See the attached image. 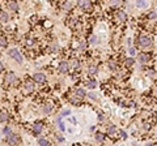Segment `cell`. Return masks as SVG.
Masks as SVG:
<instances>
[{
    "label": "cell",
    "mask_w": 157,
    "mask_h": 146,
    "mask_svg": "<svg viewBox=\"0 0 157 146\" xmlns=\"http://www.w3.org/2000/svg\"><path fill=\"white\" fill-rule=\"evenodd\" d=\"M104 134H101V133H97V134H96V139H97V141H100V142H102L104 141Z\"/></svg>",
    "instance_id": "7402d4cb"
},
{
    "label": "cell",
    "mask_w": 157,
    "mask_h": 146,
    "mask_svg": "<svg viewBox=\"0 0 157 146\" xmlns=\"http://www.w3.org/2000/svg\"><path fill=\"white\" fill-rule=\"evenodd\" d=\"M139 61H140L142 64L148 63V61H149V56H148L147 54H140V55H139Z\"/></svg>",
    "instance_id": "8fae6325"
},
{
    "label": "cell",
    "mask_w": 157,
    "mask_h": 146,
    "mask_svg": "<svg viewBox=\"0 0 157 146\" xmlns=\"http://www.w3.org/2000/svg\"><path fill=\"white\" fill-rule=\"evenodd\" d=\"M25 44H28V46H31V44H33V39H28L26 42H25Z\"/></svg>",
    "instance_id": "836d02e7"
},
{
    "label": "cell",
    "mask_w": 157,
    "mask_h": 146,
    "mask_svg": "<svg viewBox=\"0 0 157 146\" xmlns=\"http://www.w3.org/2000/svg\"><path fill=\"white\" fill-rule=\"evenodd\" d=\"M33 90H34V83L28 80L26 82L24 83V93L25 94H30V93H33Z\"/></svg>",
    "instance_id": "3957f363"
},
{
    "label": "cell",
    "mask_w": 157,
    "mask_h": 146,
    "mask_svg": "<svg viewBox=\"0 0 157 146\" xmlns=\"http://www.w3.org/2000/svg\"><path fill=\"white\" fill-rule=\"evenodd\" d=\"M117 132V128H115L114 125H111V126H109V133L110 134H114V133Z\"/></svg>",
    "instance_id": "cb8c5ba5"
},
{
    "label": "cell",
    "mask_w": 157,
    "mask_h": 146,
    "mask_svg": "<svg viewBox=\"0 0 157 146\" xmlns=\"http://www.w3.org/2000/svg\"><path fill=\"white\" fill-rule=\"evenodd\" d=\"M0 120H1V123H5L8 120V112L7 111H1V113H0Z\"/></svg>",
    "instance_id": "4fadbf2b"
},
{
    "label": "cell",
    "mask_w": 157,
    "mask_h": 146,
    "mask_svg": "<svg viewBox=\"0 0 157 146\" xmlns=\"http://www.w3.org/2000/svg\"><path fill=\"white\" fill-rule=\"evenodd\" d=\"M5 46H7V39H5L4 37H1V47L4 48Z\"/></svg>",
    "instance_id": "f546056e"
},
{
    "label": "cell",
    "mask_w": 157,
    "mask_h": 146,
    "mask_svg": "<svg viewBox=\"0 0 157 146\" xmlns=\"http://www.w3.org/2000/svg\"><path fill=\"white\" fill-rule=\"evenodd\" d=\"M67 115H69V110H64L62 112V116H67Z\"/></svg>",
    "instance_id": "d6a6232c"
},
{
    "label": "cell",
    "mask_w": 157,
    "mask_h": 146,
    "mask_svg": "<svg viewBox=\"0 0 157 146\" xmlns=\"http://www.w3.org/2000/svg\"><path fill=\"white\" fill-rule=\"evenodd\" d=\"M75 95H76V97H79V98L81 99V98H84L85 91H84L82 89H76V90H75Z\"/></svg>",
    "instance_id": "7c38bea8"
},
{
    "label": "cell",
    "mask_w": 157,
    "mask_h": 146,
    "mask_svg": "<svg viewBox=\"0 0 157 146\" xmlns=\"http://www.w3.org/2000/svg\"><path fill=\"white\" fill-rule=\"evenodd\" d=\"M59 128H60V131H64L66 129V126H64V124L62 123V116L59 118Z\"/></svg>",
    "instance_id": "484cf974"
},
{
    "label": "cell",
    "mask_w": 157,
    "mask_h": 146,
    "mask_svg": "<svg viewBox=\"0 0 157 146\" xmlns=\"http://www.w3.org/2000/svg\"><path fill=\"white\" fill-rule=\"evenodd\" d=\"M134 61H135V60H134V59H132V57H128V59H127V60H126V65H127V67H132V64H134Z\"/></svg>",
    "instance_id": "ffe728a7"
},
{
    "label": "cell",
    "mask_w": 157,
    "mask_h": 146,
    "mask_svg": "<svg viewBox=\"0 0 157 146\" xmlns=\"http://www.w3.org/2000/svg\"><path fill=\"white\" fill-rule=\"evenodd\" d=\"M136 5L137 7H147L148 3H147L145 0H136Z\"/></svg>",
    "instance_id": "9a60e30c"
},
{
    "label": "cell",
    "mask_w": 157,
    "mask_h": 146,
    "mask_svg": "<svg viewBox=\"0 0 157 146\" xmlns=\"http://www.w3.org/2000/svg\"><path fill=\"white\" fill-rule=\"evenodd\" d=\"M42 131H43V124L42 123H36V124L33 125V132L36 133V134H39Z\"/></svg>",
    "instance_id": "52a82bcc"
},
{
    "label": "cell",
    "mask_w": 157,
    "mask_h": 146,
    "mask_svg": "<svg viewBox=\"0 0 157 146\" xmlns=\"http://www.w3.org/2000/svg\"><path fill=\"white\" fill-rule=\"evenodd\" d=\"M89 73H90V74H96V73H97V68H96V67H89Z\"/></svg>",
    "instance_id": "d4e9b609"
},
{
    "label": "cell",
    "mask_w": 157,
    "mask_h": 146,
    "mask_svg": "<svg viewBox=\"0 0 157 146\" xmlns=\"http://www.w3.org/2000/svg\"><path fill=\"white\" fill-rule=\"evenodd\" d=\"M9 55H11L12 57L16 60V61H18V63H22V56H21V54L18 52L16 48H13V50H11L9 51Z\"/></svg>",
    "instance_id": "277c9868"
},
{
    "label": "cell",
    "mask_w": 157,
    "mask_h": 146,
    "mask_svg": "<svg viewBox=\"0 0 157 146\" xmlns=\"http://www.w3.org/2000/svg\"><path fill=\"white\" fill-rule=\"evenodd\" d=\"M11 133H12V132H11V129H9L8 126H5V128H3V134H4V136H7V137H8V136L11 134Z\"/></svg>",
    "instance_id": "ac0fdd59"
},
{
    "label": "cell",
    "mask_w": 157,
    "mask_h": 146,
    "mask_svg": "<svg viewBox=\"0 0 157 146\" xmlns=\"http://www.w3.org/2000/svg\"><path fill=\"white\" fill-rule=\"evenodd\" d=\"M34 81L36 82H39V83H43L45 81H46V76L45 74H42V73H37V74H34Z\"/></svg>",
    "instance_id": "8992f818"
},
{
    "label": "cell",
    "mask_w": 157,
    "mask_h": 146,
    "mask_svg": "<svg viewBox=\"0 0 157 146\" xmlns=\"http://www.w3.org/2000/svg\"><path fill=\"white\" fill-rule=\"evenodd\" d=\"M96 86H97L96 81H89V82H88V87H89V89H94Z\"/></svg>",
    "instance_id": "44dd1931"
},
{
    "label": "cell",
    "mask_w": 157,
    "mask_h": 146,
    "mask_svg": "<svg viewBox=\"0 0 157 146\" xmlns=\"http://www.w3.org/2000/svg\"><path fill=\"white\" fill-rule=\"evenodd\" d=\"M120 136H122V138H123V139H126V138H127V134H126V132H123V131L120 132Z\"/></svg>",
    "instance_id": "e575fe53"
},
{
    "label": "cell",
    "mask_w": 157,
    "mask_h": 146,
    "mask_svg": "<svg viewBox=\"0 0 157 146\" xmlns=\"http://www.w3.org/2000/svg\"><path fill=\"white\" fill-rule=\"evenodd\" d=\"M38 144L42 145V146H46V145H49V141L45 139V138H39V139H38Z\"/></svg>",
    "instance_id": "d6986e66"
},
{
    "label": "cell",
    "mask_w": 157,
    "mask_h": 146,
    "mask_svg": "<svg viewBox=\"0 0 157 146\" xmlns=\"http://www.w3.org/2000/svg\"><path fill=\"white\" fill-rule=\"evenodd\" d=\"M16 81V74L15 73H12V72H9L7 76H5V82H8V83H12V82H15Z\"/></svg>",
    "instance_id": "9c48e42d"
},
{
    "label": "cell",
    "mask_w": 157,
    "mask_h": 146,
    "mask_svg": "<svg viewBox=\"0 0 157 146\" xmlns=\"http://www.w3.org/2000/svg\"><path fill=\"white\" fill-rule=\"evenodd\" d=\"M0 16H1V22H7L8 21V14L5 13V11H1Z\"/></svg>",
    "instance_id": "2e32d148"
},
{
    "label": "cell",
    "mask_w": 157,
    "mask_h": 146,
    "mask_svg": "<svg viewBox=\"0 0 157 146\" xmlns=\"http://www.w3.org/2000/svg\"><path fill=\"white\" fill-rule=\"evenodd\" d=\"M117 18L119 21H124V20H126V13H124V12H122V11H119L117 13Z\"/></svg>",
    "instance_id": "5bb4252c"
},
{
    "label": "cell",
    "mask_w": 157,
    "mask_h": 146,
    "mask_svg": "<svg viewBox=\"0 0 157 146\" xmlns=\"http://www.w3.org/2000/svg\"><path fill=\"white\" fill-rule=\"evenodd\" d=\"M58 141H59V142H63V141H64V138H63L62 136H59V137H58Z\"/></svg>",
    "instance_id": "74e56055"
},
{
    "label": "cell",
    "mask_w": 157,
    "mask_h": 146,
    "mask_svg": "<svg viewBox=\"0 0 157 146\" xmlns=\"http://www.w3.org/2000/svg\"><path fill=\"white\" fill-rule=\"evenodd\" d=\"M63 9H64V11H69V9H71V3H66V4L63 5Z\"/></svg>",
    "instance_id": "4316f807"
},
{
    "label": "cell",
    "mask_w": 157,
    "mask_h": 146,
    "mask_svg": "<svg viewBox=\"0 0 157 146\" xmlns=\"http://www.w3.org/2000/svg\"><path fill=\"white\" fill-rule=\"evenodd\" d=\"M128 52H130V55H135V50H134V48H130Z\"/></svg>",
    "instance_id": "8d00e7d4"
},
{
    "label": "cell",
    "mask_w": 157,
    "mask_h": 146,
    "mask_svg": "<svg viewBox=\"0 0 157 146\" xmlns=\"http://www.w3.org/2000/svg\"><path fill=\"white\" fill-rule=\"evenodd\" d=\"M139 46L142 47V48H145V47H148L150 43H152V41H150V38L149 37H147V35H140L139 37Z\"/></svg>",
    "instance_id": "6da1fadb"
},
{
    "label": "cell",
    "mask_w": 157,
    "mask_h": 146,
    "mask_svg": "<svg viewBox=\"0 0 157 146\" xmlns=\"http://www.w3.org/2000/svg\"><path fill=\"white\" fill-rule=\"evenodd\" d=\"M8 142H9L11 145H16V144L18 142V137H17L16 134H13V133H11V134L8 136Z\"/></svg>",
    "instance_id": "ba28073f"
},
{
    "label": "cell",
    "mask_w": 157,
    "mask_h": 146,
    "mask_svg": "<svg viewBox=\"0 0 157 146\" xmlns=\"http://www.w3.org/2000/svg\"><path fill=\"white\" fill-rule=\"evenodd\" d=\"M89 39H90V43H93V44H96V43H97V38H96L94 35H92V37L89 38Z\"/></svg>",
    "instance_id": "f1b7e54d"
},
{
    "label": "cell",
    "mask_w": 157,
    "mask_h": 146,
    "mask_svg": "<svg viewBox=\"0 0 157 146\" xmlns=\"http://www.w3.org/2000/svg\"><path fill=\"white\" fill-rule=\"evenodd\" d=\"M120 0H110V5L111 7H115V5H119Z\"/></svg>",
    "instance_id": "603a6c76"
},
{
    "label": "cell",
    "mask_w": 157,
    "mask_h": 146,
    "mask_svg": "<svg viewBox=\"0 0 157 146\" xmlns=\"http://www.w3.org/2000/svg\"><path fill=\"white\" fill-rule=\"evenodd\" d=\"M59 72H62V73H66V72H68V69H69V65H68V63L67 61H62V63L59 64Z\"/></svg>",
    "instance_id": "5b68a950"
},
{
    "label": "cell",
    "mask_w": 157,
    "mask_h": 146,
    "mask_svg": "<svg viewBox=\"0 0 157 146\" xmlns=\"http://www.w3.org/2000/svg\"><path fill=\"white\" fill-rule=\"evenodd\" d=\"M77 5L80 8H82L84 11H90L92 9V3L90 0H79L77 1Z\"/></svg>",
    "instance_id": "7a4b0ae2"
},
{
    "label": "cell",
    "mask_w": 157,
    "mask_h": 146,
    "mask_svg": "<svg viewBox=\"0 0 157 146\" xmlns=\"http://www.w3.org/2000/svg\"><path fill=\"white\" fill-rule=\"evenodd\" d=\"M51 110H52V106H51V104H46V106L43 107V112L45 113H50Z\"/></svg>",
    "instance_id": "e0dca14e"
},
{
    "label": "cell",
    "mask_w": 157,
    "mask_h": 146,
    "mask_svg": "<svg viewBox=\"0 0 157 146\" xmlns=\"http://www.w3.org/2000/svg\"><path fill=\"white\" fill-rule=\"evenodd\" d=\"M72 65H73V67H79V63H77V60H72Z\"/></svg>",
    "instance_id": "d590c367"
},
{
    "label": "cell",
    "mask_w": 157,
    "mask_h": 146,
    "mask_svg": "<svg viewBox=\"0 0 157 146\" xmlns=\"http://www.w3.org/2000/svg\"><path fill=\"white\" fill-rule=\"evenodd\" d=\"M7 7L11 9V11H17L18 9V5H17V3H16L15 0H9V1L7 3Z\"/></svg>",
    "instance_id": "30bf717a"
},
{
    "label": "cell",
    "mask_w": 157,
    "mask_h": 146,
    "mask_svg": "<svg viewBox=\"0 0 157 146\" xmlns=\"http://www.w3.org/2000/svg\"><path fill=\"white\" fill-rule=\"evenodd\" d=\"M149 20H152V21H155V20H157V14L153 12V13H150L149 14Z\"/></svg>",
    "instance_id": "83f0119b"
},
{
    "label": "cell",
    "mask_w": 157,
    "mask_h": 146,
    "mask_svg": "<svg viewBox=\"0 0 157 146\" xmlns=\"http://www.w3.org/2000/svg\"><path fill=\"white\" fill-rule=\"evenodd\" d=\"M148 76H149V77H155V76H156V72L150 69V70H148Z\"/></svg>",
    "instance_id": "4dcf8cb0"
},
{
    "label": "cell",
    "mask_w": 157,
    "mask_h": 146,
    "mask_svg": "<svg viewBox=\"0 0 157 146\" xmlns=\"http://www.w3.org/2000/svg\"><path fill=\"white\" fill-rule=\"evenodd\" d=\"M109 67H110L111 69H115V67H117V65H115L114 61H110V63H109Z\"/></svg>",
    "instance_id": "1f68e13d"
}]
</instances>
